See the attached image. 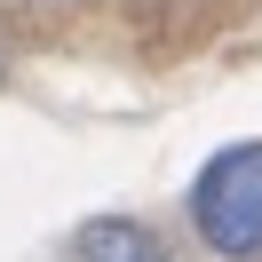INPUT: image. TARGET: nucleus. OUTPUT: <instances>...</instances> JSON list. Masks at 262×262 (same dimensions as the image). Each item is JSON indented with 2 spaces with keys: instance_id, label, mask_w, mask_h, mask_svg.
Returning a JSON list of instances; mask_svg holds the SVG:
<instances>
[{
  "instance_id": "obj_1",
  "label": "nucleus",
  "mask_w": 262,
  "mask_h": 262,
  "mask_svg": "<svg viewBox=\"0 0 262 262\" xmlns=\"http://www.w3.org/2000/svg\"><path fill=\"white\" fill-rule=\"evenodd\" d=\"M191 223L230 262L262 254V143H230L207 159V175L191 183Z\"/></svg>"
},
{
  "instance_id": "obj_2",
  "label": "nucleus",
  "mask_w": 262,
  "mask_h": 262,
  "mask_svg": "<svg viewBox=\"0 0 262 262\" xmlns=\"http://www.w3.org/2000/svg\"><path fill=\"white\" fill-rule=\"evenodd\" d=\"M72 262H167V246L151 238L143 223H88Z\"/></svg>"
}]
</instances>
